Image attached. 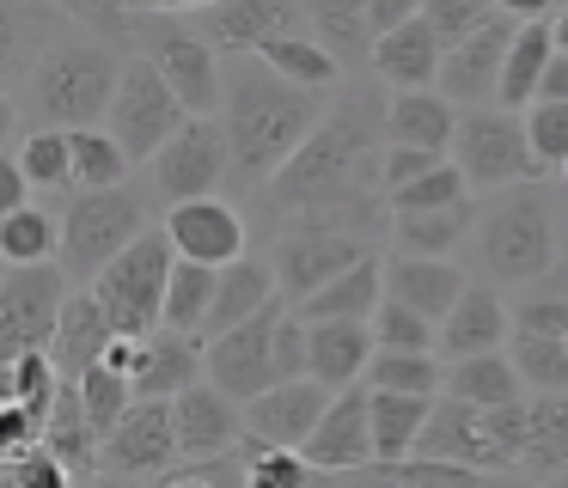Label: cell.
Instances as JSON below:
<instances>
[{
  "label": "cell",
  "mask_w": 568,
  "mask_h": 488,
  "mask_svg": "<svg viewBox=\"0 0 568 488\" xmlns=\"http://www.w3.org/2000/svg\"><path fill=\"white\" fill-rule=\"evenodd\" d=\"M385 104L373 110L367 98H348L343 110L318 122L294 146L282 171L263 190L282 220H312V226H348L367 232L373 220V183L385 190Z\"/></svg>",
  "instance_id": "1"
},
{
  "label": "cell",
  "mask_w": 568,
  "mask_h": 488,
  "mask_svg": "<svg viewBox=\"0 0 568 488\" xmlns=\"http://www.w3.org/2000/svg\"><path fill=\"white\" fill-rule=\"evenodd\" d=\"M221 122H226V141H233V171L270 183L324 116H318V92H306L287 73H275L257 49H239L226 61Z\"/></svg>",
  "instance_id": "2"
},
{
  "label": "cell",
  "mask_w": 568,
  "mask_h": 488,
  "mask_svg": "<svg viewBox=\"0 0 568 488\" xmlns=\"http://www.w3.org/2000/svg\"><path fill=\"white\" fill-rule=\"evenodd\" d=\"M116 80H123V61L104 43H55L31 68V110L55 129H87L111 116Z\"/></svg>",
  "instance_id": "3"
},
{
  "label": "cell",
  "mask_w": 568,
  "mask_h": 488,
  "mask_svg": "<svg viewBox=\"0 0 568 488\" xmlns=\"http://www.w3.org/2000/svg\"><path fill=\"white\" fill-rule=\"evenodd\" d=\"M172 263H178V244L172 232H141L123 256L99 268L87 281L92 299L104 305V317L116 324V336H153L165 324V287H172Z\"/></svg>",
  "instance_id": "4"
},
{
  "label": "cell",
  "mask_w": 568,
  "mask_h": 488,
  "mask_svg": "<svg viewBox=\"0 0 568 488\" xmlns=\"http://www.w3.org/2000/svg\"><path fill=\"white\" fill-rule=\"evenodd\" d=\"M477 256L507 287H531V281H544L556 268V220L531 183H514V195L483 214Z\"/></svg>",
  "instance_id": "5"
},
{
  "label": "cell",
  "mask_w": 568,
  "mask_h": 488,
  "mask_svg": "<svg viewBox=\"0 0 568 488\" xmlns=\"http://www.w3.org/2000/svg\"><path fill=\"white\" fill-rule=\"evenodd\" d=\"M148 232V202L135 183H111V190H74L62 214V268L74 281H92L111 256Z\"/></svg>",
  "instance_id": "6"
},
{
  "label": "cell",
  "mask_w": 568,
  "mask_h": 488,
  "mask_svg": "<svg viewBox=\"0 0 568 488\" xmlns=\"http://www.w3.org/2000/svg\"><path fill=\"white\" fill-rule=\"evenodd\" d=\"M453 159L465 165L470 190H514V183L550 177L538 146H531V134H526V116L507 110V104H465Z\"/></svg>",
  "instance_id": "7"
},
{
  "label": "cell",
  "mask_w": 568,
  "mask_h": 488,
  "mask_svg": "<svg viewBox=\"0 0 568 488\" xmlns=\"http://www.w3.org/2000/svg\"><path fill=\"white\" fill-rule=\"evenodd\" d=\"M135 37L148 43V55L160 61V73L172 80V92L184 98L196 116H214L226 104V61L196 24H184L178 12H141Z\"/></svg>",
  "instance_id": "8"
},
{
  "label": "cell",
  "mask_w": 568,
  "mask_h": 488,
  "mask_svg": "<svg viewBox=\"0 0 568 488\" xmlns=\"http://www.w3.org/2000/svg\"><path fill=\"white\" fill-rule=\"evenodd\" d=\"M190 116H196V110L172 92V80L160 73V61L153 55L123 61V80H116V98H111V116L104 122H111V134L141 159V165H148V159L160 153Z\"/></svg>",
  "instance_id": "9"
},
{
  "label": "cell",
  "mask_w": 568,
  "mask_h": 488,
  "mask_svg": "<svg viewBox=\"0 0 568 488\" xmlns=\"http://www.w3.org/2000/svg\"><path fill=\"white\" fill-rule=\"evenodd\" d=\"M68 281L74 275L62 268V256H50V263H7V275H0V342H7V354L50 348L62 305H68Z\"/></svg>",
  "instance_id": "10"
},
{
  "label": "cell",
  "mask_w": 568,
  "mask_h": 488,
  "mask_svg": "<svg viewBox=\"0 0 568 488\" xmlns=\"http://www.w3.org/2000/svg\"><path fill=\"white\" fill-rule=\"evenodd\" d=\"M233 171V141H226V122L214 116H190L172 141L153 153V190L160 202H196V195H214V183Z\"/></svg>",
  "instance_id": "11"
},
{
  "label": "cell",
  "mask_w": 568,
  "mask_h": 488,
  "mask_svg": "<svg viewBox=\"0 0 568 488\" xmlns=\"http://www.w3.org/2000/svg\"><path fill=\"white\" fill-rule=\"evenodd\" d=\"M367 256V232L348 226H312V220H287L275 238V275H282L287 299H312L324 281H336L343 268H355Z\"/></svg>",
  "instance_id": "12"
},
{
  "label": "cell",
  "mask_w": 568,
  "mask_h": 488,
  "mask_svg": "<svg viewBox=\"0 0 568 488\" xmlns=\"http://www.w3.org/2000/svg\"><path fill=\"white\" fill-rule=\"evenodd\" d=\"M184 458L178 446V415H172V397H135L123 409V421L104 434V470L111 476H165L172 464Z\"/></svg>",
  "instance_id": "13"
},
{
  "label": "cell",
  "mask_w": 568,
  "mask_h": 488,
  "mask_svg": "<svg viewBox=\"0 0 568 488\" xmlns=\"http://www.w3.org/2000/svg\"><path fill=\"white\" fill-rule=\"evenodd\" d=\"M300 451L312 458L318 476H361L379 458V446H373V385L336 390L331 409L318 415V427H312V439Z\"/></svg>",
  "instance_id": "14"
},
{
  "label": "cell",
  "mask_w": 568,
  "mask_h": 488,
  "mask_svg": "<svg viewBox=\"0 0 568 488\" xmlns=\"http://www.w3.org/2000/svg\"><path fill=\"white\" fill-rule=\"evenodd\" d=\"M275 324H282V299H275L270 312L209 336V378L226 385L239 403H251L257 390L275 385Z\"/></svg>",
  "instance_id": "15"
},
{
  "label": "cell",
  "mask_w": 568,
  "mask_h": 488,
  "mask_svg": "<svg viewBox=\"0 0 568 488\" xmlns=\"http://www.w3.org/2000/svg\"><path fill=\"white\" fill-rule=\"evenodd\" d=\"M514 31H519V19L495 12L483 31L458 37V43L446 49V61H440V92L453 98V104H495L507 49H514Z\"/></svg>",
  "instance_id": "16"
},
{
  "label": "cell",
  "mask_w": 568,
  "mask_h": 488,
  "mask_svg": "<svg viewBox=\"0 0 568 488\" xmlns=\"http://www.w3.org/2000/svg\"><path fill=\"white\" fill-rule=\"evenodd\" d=\"M172 415H178V446L184 458H221V451H239V434H245V403L233 397L226 385H184L172 397Z\"/></svg>",
  "instance_id": "17"
},
{
  "label": "cell",
  "mask_w": 568,
  "mask_h": 488,
  "mask_svg": "<svg viewBox=\"0 0 568 488\" xmlns=\"http://www.w3.org/2000/svg\"><path fill=\"white\" fill-rule=\"evenodd\" d=\"M300 19H306V0H214V7H202L190 24H196L214 49L239 55V49H263L282 31H300Z\"/></svg>",
  "instance_id": "18"
},
{
  "label": "cell",
  "mask_w": 568,
  "mask_h": 488,
  "mask_svg": "<svg viewBox=\"0 0 568 488\" xmlns=\"http://www.w3.org/2000/svg\"><path fill=\"white\" fill-rule=\"evenodd\" d=\"M331 397L336 390L324 385V378H275L270 390H257V397L245 403V427L263 439H275V446H306L318 415L331 409Z\"/></svg>",
  "instance_id": "19"
},
{
  "label": "cell",
  "mask_w": 568,
  "mask_h": 488,
  "mask_svg": "<svg viewBox=\"0 0 568 488\" xmlns=\"http://www.w3.org/2000/svg\"><path fill=\"white\" fill-rule=\"evenodd\" d=\"M165 232H172L178 256H196V263H214V268L233 263V256H245V220H239V207L221 202V195L172 202Z\"/></svg>",
  "instance_id": "20"
},
{
  "label": "cell",
  "mask_w": 568,
  "mask_h": 488,
  "mask_svg": "<svg viewBox=\"0 0 568 488\" xmlns=\"http://www.w3.org/2000/svg\"><path fill=\"white\" fill-rule=\"evenodd\" d=\"M440 61H446V37L416 12V19H404V24H392V31H379V43H373V61H367V68L379 73L392 92H404V85H440Z\"/></svg>",
  "instance_id": "21"
},
{
  "label": "cell",
  "mask_w": 568,
  "mask_h": 488,
  "mask_svg": "<svg viewBox=\"0 0 568 488\" xmlns=\"http://www.w3.org/2000/svg\"><path fill=\"white\" fill-rule=\"evenodd\" d=\"M458 116H465V104H453V98H446L440 85H404V92L385 98V141L453 153V141H458Z\"/></svg>",
  "instance_id": "22"
},
{
  "label": "cell",
  "mask_w": 568,
  "mask_h": 488,
  "mask_svg": "<svg viewBox=\"0 0 568 488\" xmlns=\"http://www.w3.org/2000/svg\"><path fill=\"white\" fill-rule=\"evenodd\" d=\"M209 373V336H190V329H153L141 336V360H135V397H178L184 385Z\"/></svg>",
  "instance_id": "23"
},
{
  "label": "cell",
  "mask_w": 568,
  "mask_h": 488,
  "mask_svg": "<svg viewBox=\"0 0 568 488\" xmlns=\"http://www.w3.org/2000/svg\"><path fill=\"white\" fill-rule=\"evenodd\" d=\"M306 329H312V378H324L331 390L367 378L373 354H379L373 317H306Z\"/></svg>",
  "instance_id": "24"
},
{
  "label": "cell",
  "mask_w": 568,
  "mask_h": 488,
  "mask_svg": "<svg viewBox=\"0 0 568 488\" xmlns=\"http://www.w3.org/2000/svg\"><path fill=\"white\" fill-rule=\"evenodd\" d=\"M275 299H287L282 293V275H275L270 256H233V263H221V287H214V312H209V336H221V329L245 324V317L270 312Z\"/></svg>",
  "instance_id": "25"
},
{
  "label": "cell",
  "mask_w": 568,
  "mask_h": 488,
  "mask_svg": "<svg viewBox=\"0 0 568 488\" xmlns=\"http://www.w3.org/2000/svg\"><path fill=\"white\" fill-rule=\"evenodd\" d=\"M507 329H514V312L489 287H465L458 305L440 317V360H465V354L501 348V342H514Z\"/></svg>",
  "instance_id": "26"
},
{
  "label": "cell",
  "mask_w": 568,
  "mask_h": 488,
  "mask_svg": "<svg viewBox=\"0 0 568 488\" xmlns=\"http://www.w3.org/2000/svg\"><path fill=\"white\" fill-rule=\"evenodd\" d=\"M465 287H470V281H465V268H458L453 256H409V251H397L392 268H385V293L409 299L416 312H428L434 324L453 312Z\"/></svg>",
  "instance_id": "27"
},
{
  "label": "cell",
  "mask_w": 568,
  "mask_h": 488,
  "mask_svg": "<svg viewBox=\"0 0 568 488\" xmlns=\"http://www.w3.org/2000/svg\"><path fill=\"white\" fill-rule=\"evenodd\" d=\"M111 342H116V324L104 317V305L92 299V293H68L62 324H55V336H50V354H55V366H62V378H80L87 366H99Z\"/></svg>",
  "instance_id": "28"
},
{
  "label": "cell",
  "mask_w": 568,
  "mask_h": 488,
  "mask_svg": "<svg viewBox=\"0 0 568 488\" xmlns=\"http://www.w3.org/2000/svg\"><path fill=\"white\" fill-rule=\"evenodd\" d=\"M477 226V202H446V207H409V214H392V251L409 256H453L458 244Z\"/></svg>",
  "instance_id": "29"
},
{
  "label": "cell",
  "mask_w": 568,
  "mask_h": 488,
  "mask_svg": "<svg viewBox=\"0 0 568 488\" xmlns=\"http://www.w3.org/2000/svg\"><path fill=\"white\" fill-rule=\"evenodd\" d=\"M550 55H556V24H550V19H519L514 49H507V68H501V92H495V104L526 110L531 98H538V85H544V68H550Z\"/></svg>",
  "instance_id": "30"
},
{
  "label": "cell",
  "mask_w": 568,
  "mask_h": 488,
  "mask_svg": "<svg viewBox=\"0 0 568 488\" xmlns=\"http://www.w3.org/2000/svg\"><path fill=\"white\" fill-rule=\"evenodd\" d=\"M306 19H312V37L343 55V68L373 61V43H379L373 0H306Z\"/></svg>",
  "instance_id": "31"
},
{
  "label": "cell",
  "mask_w": 568,
  "mask_h": 488,
  "mask_svg": "<svg viewBox=\"0 0 568 488\" xmlns=\"http://www.w3.org/2000/svg\"><path fill=\"white\" fill-rule=\"evenodd\" d=\"M379 305H385V263L367 251L355 268H343L312 299H300V317H373Z\"/></svg>",
  "instance_id": "32"
},
{
  "label": "cell",
  "mask_w": 568,
  "mask_h": 488,
  "mask_svg": "<svg viewBox=\"0 0 568 488\" xmlns=\"http://www.w3.org/2000/svg\"><path fill=\"white\" fill-rule=\"evenodd\" d=\"M446 390L465 397V403L495 409V403L526 397V378H519V366L507 348H483V354H465V360H446Z\"/></svg>",
  "instance_id": "33"
},
{
  "label": "cell",
  "mask_w": 568,
  "mask_h": 488,
  "mask_svg": "<svg viewBox=\"0 0 568 488\" xmlns=\"http://www.w3.org/2000/svg\"><path fill=\"white\" fill-rule=\"evenodd\" d=\"M428 409H434V397H422V390H379V385H373V446H379V458H373V464L409 458L416 439H422Z\"/></svg>",
  "instance_id": "34"
},
{
  "label": "cell",
  "mask_w": 568,
  "mask_h": 488,
  "mask_svg": "<svg viewBox=\"0 0 568 488\" xmlns=\"http://www.w3.org/2000/svg\"><path fill=\"white\" fill-rule=\"evenodd\" d=\"M263 61H270L275 73H287L294 85H306V92H331V85H343V55L336 49H324L318 37H306V31H282V37H270V43L257 49Z\"/></svg>",
  "instance_id": "35"
},
{
  "label": "cell",
  "mask_w": 568,
  "mask_h": 488,
  "mask_svg": "<svg viewBox=\"0 0 568 488\" xmlns=\"http://www.w3.org/2000/svg\"><path fill=\"white\" fill-rule=\"evenodd\" d=\"M50 256H62V220L50 207H0V263H50Z\"/></svg>",
  "instance_id": "36"
},
{
  "label": "cell",
  "mask_w": 568,
  "mask_h": 488,
  "mask_svg": "<svg viewBox=\"0 0 568 488\" xmlns=\"http://www.w3.org/2000/svg\"><path fill=\"white\" fill-rule=\"evenodd\" d=\"M214 287H221V268L196 263V256H178V263H172V287H165V324L190 329V336H209Z\"/></svg>",
  "instance_id": "37"
},
{
  "label": "cell",
  "mask_w": 568,
  "mask_h": 488,
  "mask_svg": "<svg viewBox=\"0 0 568 488\" xmlns=\"http://www.w3.org/2000/svg\"><path fill=\"white\" fill-rule=\"evenodd\" d=\"M13 159L26 165L31 190H80L74 183V134L55 129V122H38L31 134H19Z\"/></svg>",
  "instance_id": "38"
},
{
  "label": "cell",
  "mask_w": 568,
  "mask_h": 488,
  "mask_svg": "<svg viewBox=\"0 0 568 488\" xmlns=\"http://www.w3.org/2000/svg\"><path fill=\"white\" fill-rule=\"evenodd\" d=\"M531 476H568V390H531Z\"/></svg>",
  "instance_id": "39"
},
{
  "label": "cell",
  "mask_w": 568,
  "mask_h": 488,
  "mask_svg": "<svg viewBox=\"0 0 568 488\" xmlns=\"http://www.w3.org/2000/svg\"><path fill=\"white\" fill-rule=\"evenodd\" d=\"M74 134V183L80 190H111V183H129V165H135V153H129L123 141L111 134V122H87V129H68Z\"/></svg>",
  "instance_id": "40"
},
{
  "label": "cell",
  "mask_w": 568,
  "mask_h": 488,
  "mask_svg": "<svg viewBox=\"0 0 568 488\" xmlns=\"http://www.w3.org/2000/svg\"><path fill=\"white\" fill-rule=\"evenodd\" d=\"M367 385L440 397V390H446V366L434 360V348H379V354H373V366H367Z\"/></svg>",
  "instance_id": "41"
},
{
  "label": "cell",
  "mask_w": 568,
  "mask_h": 488,
  "mask_svg": "<svg viewBox=\"0 0 568 488\" xmlns=\"http://www.w3.org/2000/svg\"><path fill=\"white\" fill-rule=\"evenodd\" d=\"M55 390H62V366H55L50 348H26V354H7V385H0V397H19L31 403L38 415L55 409ZM50 427V421H43Z\"/></svg>",
  "instance_id": "42"
},
{
  "label": "cell",
  "mask_w": 568,
  "mask_h": 488,
  "mask_svg": "<svg viewBox=\"0 0 568 488\" xmlns=\"http://www.w3.org/2000/svg\"><path fill=\"white\" fill-rule=\"evenodd\" d=\"M514 366L526 390H568V336H538V329H514Z\"/></svg>",
  "instance_id": "43"
},
{
  "label": "cell",
  "mask_w": 568,
  "mask_h": 488,
  "mask_svg": "<svg viewBox=\"0 0 568 488\" xmlns=\"http://www.w3.org/2000/svg\"><path fill=\"white\" fill-rule=\"evenodd\" d=\"M245 451V482L251 488H300V482H312V458L300 446H275V439H263V434H251V446H239Z\"/></svg>",
  "instance_id": "44"
},
{
  "label": "cell",
  "mask_w": 568,
  "mask_h": 488,
  "mask_svg": "<svg viewBox=\"0 0 568 488\" xmlns=\"http://www.w3.org/2000/svg\"><path fill=\"white\" fill-rule=\"evenodd\" d=\"M74 385H80V403H87V415L99 421V434H111V427L123 421V409L135 403V378H129V373H116L111 360L87 366V373H80Z\"/></svg>",
  "instance_id": "45"
},
{
  "label": "cell",
  "mask_w": 568,
  "mask_h": 488,
  "mask_svg": "<svg viewBox=\"0 0 568 488\" xmlns=\"http://www.w3.org/2000/svg\"><path fill=\"white\" fill-rule=\"evenodd\" d=\"M465 195H470L465 165H458V159H440V165L422 171L416 183H404V190L385 195V207H392V214H409V207H446V202H465Z\"/></svg>",
  "instance_id": "46"
},
{
  "label": "cell",
  "mask_w": 568,
  "mask_h": 488,
  "mask_svg": "<svg viewBox=\"0 0 568 488\" xmlns=\"http://www.w3.org/2000/svg\"><path fill=\"white\" fill-rule=\"evenodd\" d=\"M373 329H379V348H440V324L397 293H385V305L373 312Z\"/></svg>",
  "instance_id": "47"
},
{
  "label": "cell",
  "mask_w": 568,
  "mask_h": 488,
  "mask_svg": "<svg viewBox=\"0 0 568 488\" xmlns=\"http://www.w3.org/2000/svg\"><path fill=\"white\" fill-rule=\"evenodd\" d=\"M526 134H531V146H538L544 171L562 177V165H568V98H538V104H526Z\"/></svg>",
  "instance_id": "48"
},
{
  "label": "cell",
  "mask_w": 568,
  "mask_h": 488,
  "mask_svg": "<svg viewBox=\"0 0 568 488\" xmlns=\"http://www.w3.org/2000/svg\"><path fill=\"white\" fill-rule=\"evenodd\" d=\"M495 0H422V19L434 24V31L446 37V49L458 43V37H470V31H483V24L495 19Z\"/></svg>",
  "instance_id": "49"
},
{
  "label": "cell",
  "mask_w": 568,
  "mask_h": 488,
  "mask_svg": "<svg viewBox=\"0 0 568 488\" xmlns=\"http://www.w3.org/2000/svg\"><path fill=\"white\" fill-rule=\"evenodd\" d=\"M514 329H538V336H568V287H544L531 281V293L514 305Z\"/></svg>",
  "instance_id": "50"
},
{
  "label": "cell",
  "mask_w": 568,
  "mask_h": 488,
  "mask_svg": "<svg viewBox=\"0 0 568 488\" xmlns=\"http://www.w3.org/2000/svg\"><path fill=\"white\" fill-rule=\"evenodd\" d=\"M38 7H55V12H68V19H87V24H99L104 37H135V24H141V12L129 7V0H38Z\"/></svg>",
  "instance_id": "51"
},
{
  "label": "cell",
  "mask_w": 568,
  "mask_h": 488,
  "mask_svg": "<svg viewBox=\"0 0 568 488\" xmlns=\"http://www.w3.org/2000/svg\"><path fill=\"white\" fill-rule=\"evenodd\" d=\"M440 159H453V153H434V146H397V141H385V195H392V190H404V183H416L422 171H434Z\"/></svg>",
  "instance_id": "52"
},
{
  "label": "cell",
  "mask_w": 568,
  "mask_h": 488,
  "mask_svg": "<svg viewBox=\"0 0 568 488\" xmlns=\"http://www.w3.org/2000/svg\"><path fill=\"white\" fill-rule=\"evenodd\" d=\"M26 190H31L26 165H19L13 153H7V171H0V207H19V202H26Z\"/></svg>",
  "instance_id": "53"
},
{
  "label": "cell",
  "mask_w": 568,
  "mask_h": 488,
  "mask_svg": "<svg viewBox=\"0 0 568 488\" xmlns=\"http://www.w3.org/2000/svg\"><path fill=\"white\" fill-rule=\"evenodd\" d=\"M416 12H422V0H373V24H379V31H392V24L416 19Z\"/></svg>",
  "instance_id": "54"
},
{
  "label": "cell",
  "mask_w": 568,
  "mask_h": 488,
  "mask_svg": "<svg viewBox=\"0 0 568 488\" xmlns=\"http://www.w3.org/2000/svg\"><path fill=\"white\" fill-rule=\"evenodd\" d=\"M538 98H568V55H562V49H556V55H550V68H544ZM538 98H531V104H538Z\"/></svg>",
  "instance_id": "55"
},
{
  "label": "cell",
  "mask_w": 568,
  "mask_h": 488,
  "mask_svg": "<svg viewBox=\"0 0 568 488\" xmlns=\"http://www.w3.org/2000/svg\"><path fill=\"white\" fill-rule=\"evenodd\" d=\"M495 7H501L507 19H550L556 0H495Z\"/></svg>",
  "instance_id": "56"
},
{
  "label": "cell",
  "mask_w": 568,
  "mask_h": 488,
  "mask_svg": "<svg viewBox=\"0 0 568 488\" xmlns=\"http://www.w3.org/2000/svg\"><path fill=\"white\" fill-rule=\"evenodd\" d=\"M214 0H135V12H202Z\"/></svg>",
  "instance_id": "57"
},
{
  "label": "cell",
  "mask_w": 568,
  "mask_h": 488,
  "mask_svg": "<svg viewBox=\"0 0 568 488\" xmlns=\"http://www.w3.org/2000/svg\"><path fill=\"white\" fill-rule=\"evenodd\" d=\"M550 24H556V49H562V55H568V7H562V12H556V19H550Z\"/></svg>",
  "instance_id": "58"
},
{
  "label": "cell",
  "mask_w": 568,
  "mask_h": 488,
  "mask_svg": "<svg viewBox=\"0 0 568 488\" xmlns=\"http://www.w3.org/2000/svg\"><path fill=\"white\" fill-rule=\"evenodd\" d=\"M562 183H568V165H562Z\"/></svg>",
  "instance_id": "59"
}]
</instances>
